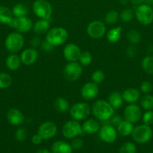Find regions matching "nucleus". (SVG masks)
Instances as JSON below:
<instances>
[{"label":"nucleus","instance_id":"26","mask_svg":"<svg viewBox=\"0 0 153 153\" xmlns=\"http://www.w3.org/2000/svg\"><path fill=\"white\" fill-rule=\"evenodd\" d=\"M14 17L11 10L4 5H0V23L8 25Z\"/></svg>","mask_w":153,"mask_h":153},{"label":"nucleus","instance_id":"20","mask_svg":"<svg viewBox=\"0 0 153 153\" xmlns=\"http://www.w3.org/2000/svg\"><path fill=\"white\" fill-rule=\"evenodd\" d=\"M52 153H72L73 149L70 143L64 140H57L51 146Z\"/></svg>","mask_w":153,"mask_h":153},{"label":"nucleus","instance_id":"42","mask_svg":"<svg viewBox=\"0 0 153 153\" xmlns=\"http://www.w3.org/2000/svg\"><path fill=\"white\" fill-rule=\"evenodd\" d=\"M70 146H71L72 149H75V150H79L83 146V140L81 138H77V137H75L74 138V140H72L71 143H70Z\"/></svg>","mask_w":153,"mask_h":153},{"label":"nucleus","instance_id":"16","mask_svg":"<svg viewBox=\"0 0 153 153\" xmlns=\"http://www.w3.org/2000/svg\"><path fill=\"white\" fill-rule=\"evenodd\" d=\"M81 52H82L77 45L75 43H68L63 49V56L66 61L69 62H76L79 61Z\"/></svg>","mask_w":153,"mask_h":153},{"label":"nucleus","instance_id":"39","mask_svg":"<svg viewBox=\"0 0 153 153\" xmlns=\"http://www.w3.org/2000/svg\"><path fill=\"white\" fill-rule=\"evenodd\" d=\"M27 135H28V131H27L26 128H23V127L18 128L14 134L16 140L20 142L25 141L27 138Z\"/></svg>","mask_w":153,"mask_h":153},{"label":"nucleus","instance_id":"32","mask_svg":"<svg viewBox=\"0 0 153 153\" xmlns=\"http://www.w3.org/2000/svg\"><path fill=\"white\" fill-rule=\"evenodd\" d=\"M128 40L132 45L138 44L141 41V34L135 29L129 31L127 34Z\"/></svg>","mask_w":153,"mask_h":153},{"label":"nucleus","instance_id":"18","mask_svg":"<svg viewBox=\"0 0 153 153\" xmlns=\"http://www.w3.org/2000/svg\"><path fill=\"white\" fill-rule=\"evenodd\" d=\"M24 115L19 109L10 108L7 112V120L12 126H20L24 122Z\"/></svg>","mask_w":153,"mask_h":153},{"label":"nucleus","instance_id":"5","mask_svg":"<svg viewBox=\"0 0 153 153\" xmlns=\"http://www.w3.org/2000/svg\"><path fill=\"white\" fill-rule=\"evenodd\" d=\"M135 16L140 24L148 25L153 22V9L149 5L141 4L135 9Z\"/></svg>","mask_w":153,"mask_h":153},{"label":"nucleus","instance_id":"22","mask_svg":"<svg viewBox=\"0 0 153 153\" xmlns=\"http://www.w3.org/2000/svg\"><path fill=\"white\" fill-rule=\"evenodd\" d=\"M50 22L48 19H40L36 21L32 26V29L34 32L38 35H42L47 33L50 30Z\"/></svg>","mask_w":153,"mask_h":153},{"label":"nucleus","instance_id":"38","mask_svg":"<svg viewBox=\"0 0 153 153\" xmlns=\"http://www.w3.org/2000/svg\"><path fill=\"white\" fill-rule=\"evenodd\" d=\"M136 147L132 142H125L122 145L119 149V153H136Z\"/></svg>","mask_w":153,"mask_h":153},{"label":"nucleus","instance_id":"9","mask_svg":"<svg viewBox=\"0 0 153 153\" xmlns=\"http://www.w3.org/2000/svg\"><path fill=\"white\" fill-rule=\"evenodd\" d=\"M82 73V66L80 63L69 62L63 69V76L67 81L73 82L80 78Z\"/></svg>","mask_w":153,"mask_h":153},{"label":"nucleus","instance_id":"25","mask_svg":"<svg viewBox=\"0 0 153 153\" xmlns=\"http://www.w3.org/2000/svg\"><path fill=\"white\" fill-rule=\"evenodd\" d=\"M134 129L133 123L126 120H123L122 122L117 126V132L121 136L127 137L131 134Z\"/></svg>","mask_w":153,"mask_h":153},{"label":"nucleus","instance_id":"14","mask_svg":"<svg viewBox=\"0 0 153 153\" xmlns=\"http://www.w3.org/2000/svg\"><path fill=\"white\" fill-rule=\"evenodd\" d=\"M100 140L106 143H112L116 140L117 130L111 124H105L99 130Z\"/></svg>","mask_w":153,"mask_h":153},{"label":"nucleus","instance_id":"36","mask_svg":"<svg viewBox=\"0 0 153 153\" xmlns=\"http://www.w3.org/2000/svg\"><path fill=\"white\" fill-rule=\"evenodd\" d=\"M134 16V13L133 10L130 8H124L119 14L120 19L124 22H130L133 19Z\"/></svg>","mask_w":153,"mask_h":153},{"label":"nucleus","instance_id":"8","mask_svg":"<svg viewBox=\"0 0 153 153\" xmlns=\"http://www.w3.org/2000/svg\"><path fill=\"white\" fill-rule=\"evenodd\" d=\"M32 10L38 17L43 19H50L52 13V6L46 0H36L32 4Z\"/></svg>","mask_w":153,"mask_h":153},{"label":"nucleus","instance_id":"45","mask_svg":"<svg viewBox=\"0 0 153 153\" xmlns=\"http://www.w3.org/2000/svg\"><path fill=\"white\" fill-rule=\"evenodd\" d=\"M43 139H42V137H40V135H39L38 134H34V135L32 137V143H34V144L35 145H38V144H40V143H42V141H43Z\"/></svg>","mask_w":153,"mask_h":153},{"label":"nucleus","instance_id":"41","mask_svg":"<svg viewBox=\"0 0 153 153\" xmlns=\"http://www.w3.org/2000/svg\"><path fill=\"white\" fill-rule=\"evenodd\" d=\"M140 90L142 93L146 94H149L152 91V84L149 82V81H143L142 83L140 84Z\"/></svg>","mask_w":153,"mask_h":153},{"label":"nucleus","instance_id":"31","mask_svg":"<svg viewBox=\"0 0 153 153\" xmlns=\"http://www.w3.org/2000/svg\"><path fill=\"white\" fill-rule=\"evenodd\" d=\"M140 105L145 111H153V96L146 94L140 99Z\"/></svg>","mask_w":153,"mask_h":153},{"label":"nucleus","instance_id":"12","mask_svg":"<svg viewBox=\"0 0 153 153\" xmlns=\"http://www.w3.org/2000/svg\"><path fill=\"white\" fill-rule=\"evenodd\" d=\"M57 130L58 128L55 123L46 121L39 126L38 134L42 137L43 140H50L56 134Z\"/></svg>","mask_w":153,"mask_h":153},{"label":"nucleus","instance_id":"50","mask_svg":"<svg viewBox=\"0 0 153 153\" xmlns=\"http://www.w3.org/2000/svg\"><path fill=\"white\" fill-rule=\"evenodd\" d=\"M150 1H153V0H150Z\"/></svg>","mask_w":153,"mask_h":153},{"label":"nucleus","instance_id":"3","mask_svg":"<svg viewBox=\"0 0 153 153\" xmlns=\"http://www.w3.org/2000/svg\"><path fill=\"white\" fill-rule=\"evenodd\" d=\"M25 39L21 33L14 31L11 32L6 37L4 46L6 49L10 53H16L23 47Z\"/></svg>","mask_w":153,"mask_h":153},{"label":"nucleus","instance_id":"30","mask_svg":"<svg viewBox=\"0 0 153 153\" xmlns=\"http://www.w3.org/2000/svg\"><path fill=\"white\" fill-rule=\"evenodd\" d=\"M141 66L146 73L153 75V55H146L141 62Z\"/></svg>","mask_w":153,"mask_h":153},{"label":"nucleus","instance_id":"44","mask_svg":"<svg viewBox=\"0 0 153 153\" xmlns=\"http://www.w3.org/2000/svg\"><path fill=\"white\" fill-rule=\"evenodd\" d=\"M111 120H110V123H111V125L113 126L114 127L115 126H118V125H119L120 123H121L122 122V118L120 116H114V117H112L110 118Z\"/></svg>","mask_w":153,"mask_h":153},{"label":"nucleus","instance_id":"21","mask_svg":"<svg viewBox=\"0 0 153 153\" xmlns=\"http://www.w3.org/2000/svg\"><path fill=\"white\" fill-rule=\"evenodd\" d=\"M82 128L85 133L92 134L99 131L100 128V123L97 120L88 119L83 123Z\"/></svg>","mask_w":153,"mask_h":153},{"label":"nucleus","instance_id":"24","mask_svg":"<svg viewBox=\"0 0 153 153\" xmlns=\"http://www.w3.org/2000/svg\"><path fill=\"white\" fill-rule=\"evenodd\" d=\"M21 64L22 62H21L20 57L16 55V53H11L10 55H9L5 60L6 67L12 71H14V70L19 69Z\"/></svg>","mask_w":153,"mask_h":153},{"label":"nucleus","instance_id":"4","mask_svg":"<svg viewBox=\"0 0 153 153\" xmlns=\"http://www.w3.org/2000/svg\"><path fill=\"white\" fill-rule=\"evenodd\" d=\"M132 138L138 143H146L149 141L153 135V131L151 126L146 124L138 125L134 127L131 133Z\"/></svg>","mask_w":153,"mask_h":153},{"label":"nucleus","instance_id":"7","mask_svg":"<svg viewBox=\"0 0 153 153\" xmlns=\"http://www.w3.org/2000/svg\"><path fill=\"white\" fill-rule=\"evenodd\" d=\"M91 111L90 106L86 102L75 103L69 109L70 117L77 121L86 120L90 115Z\"/></svg>","mask_w":153,"mask_h":153},{"label":"nucleus","instance_id":"10","mask_svg":"<svg viewBox=\"0 0 153 153\" xmlns=\"http://www.w3.org/2000/svg\"><path fill=\"white\" fill-rule=\"evenodd\" d=\"M8 25L14 28L16 31L20 33H26L32 29L33 22L28 16L22 17H14L11 22Z\"/></svg>","mask_w":153,"mask_h":153},{"label":"nucleus","instance_id":"29","mask_svg":"<svg viewBox=\"0 0 153 153\" xmlns=\"http://www.w3.org/2000/svg\"><path fill=\"white\" fill-rule=\"evenodd\" d=\"M54 106L57 111L60 113H65L70 109V104L66 99L63 97H58L55 100Z\"/></svg>","mask_w":153,"mask_h":153},{"label":"nucleus","instance_id":"43","mask_svg":"<svg viewBox=\"0 0 153 153\" xmlns=\"http://www.w3.org/2000/svg\"><path fill=\"white\" fill-rule=\"evenodd\" d=\"M126 54L129 58H134L137 55V49L134 45L129 46L126 49Z\"/></svg>","mask_w":153,"mask_h":153},{"label":"nucleus","instance_id":"33","mask_svg":"<svg viewBox=\"0 0 153 153\" xmlns=\"http://www.w3.org/2000/svg\"><path fill=\"white\" fill-rule=\"evenodd\" d=\"M12 78L6 73H0V89H7L11 85Z\"/></svg>","mask_w":153,"mask_h":153},{"label":"nucleus","instance_id":"1","mask_svg":"<svg viewBox=\"0 0 153 153\" xmlns=\"http://www.w3.org/2000/svg\"><path fill=\"white\" fill-rule=\"evenodd\" d=\"M115 109L104 100H98L94 102L92 107V112L94 117L100 121H106L110 119Z\"/></svg>","mask_w":153,"mask_h":153},{"label":"nucleus","instance_id":"49","mask_svg":"<svg viewBox=\"0 0 153 153\" xmlns=\"http://www.w3.org/2000/svg\"><path fill=\"white\" fill-rule=\"evenodd\" d=\"M37 153H52L51 152H50L48 149H39V150H38Z\"/></svg>","mask_w":153,"mask_h":153},{"label":"nucleus","instance_id":"2","mask_svg":"<svg viewBox=\"0 0 153 153\" xmlns=\"http://www.w3.org/2000/svg\"><path fill=\"white\" fill-rule=\"evenodd\" d=\"M68 38V32L62 27H53L47 31L46 40L53 46L62 45Z\"/></svg>","mask_w":153,"mask_h":153},{"label":"nucleus","instance_id":"6","mask_svg":"<svg viewBox=\"0 0 153 153\" xmlns=\"http://www.w3.org/2000/svg\"><path fill=\"white\" fill-rule=\"evenodd\" d=\"M62 133L65 138L74 139L78 135H82L85 132L82 130V126L79 121L73 120L68 121L63 125Z\"/></svg>","mask_w":153,"mask_h":153},{"label":"nucleus","instance_id":"15","mask_svg":"<svg viewBox=\"0 0 153 153\" xmlns=\"http://www.w3.org/2000/svg\"><path fill=\"white\" fill-rule=\"evenodd\" d=\"M99 94L98 85L93 82L86 83L80 89V95L86 101L94 100Z\"/></svg>","mask_w":153,"mask_h":153},{"label":"nucleus","instance_id":"11","mask_svg":"<svg viewBox=\"0 0 153 153\" xmlns=\"http://www.w3.org/2000/svg\"><path fill=\"white\" fill-rule=\"evenodd\" d=\"M106 25L100 20H94L90 22L86 28V33L91 38L100 39L106 34Z\"/></svg>","mask_w":153,"mask_h":153},{"label":"nucleus","instance_id":"48","mask_svg":"<svg viewBox=\"0 0 153 153\" xmlns=\"http://www.w3.org/2000/svg\"><path fill=\"white\" fill-rule=\"evenodd\" d=\"M130 2L134 4H136V5H139V4H142L146 0H130Z\"/></svg>","mask_w":153,"mask_h":153},{"label":"nucleus","instance_id":"17","mask_svg":"<svg viewBox=\"0 0 153 153\" xmlns=\"http://www.w3.org/2000/svg\"><path fill=\"white\" fill-rule=\"evenodd\" d=\"M20 60L26 66H31L36 62L38 58V52L35 48H28L21 52Z\"/></svg>","mask_w":153,"mask_h":153},{"label":"nucleus","instance_id":"37","mask_svg":"<svg viewBox=\"0 0 153 153\" xmlns=\"http://www.w3.org/2000/svg\"><path fill=\"white\" fill-rule=\"evenodd\" d=\"M91 79L92 82H94L97 85L101 84L105 79V73L101 70H96L92 74Z\"/></svg>","mask_w":153,"mask_h":153},{"label":"nucleus","instance_id":"51","mask_svg":"<svg viewBox=\"0 0 153 153\" xmlns=\"http://www.w3.org/2000/svg\"><path fill=\"white\" fill-rule=\"evenodd\" d=\"M151 153H153V152H151Z\"/></svg>","mask_w":153,"mask_h":153},{"label":"nucleus","instance_id":"34","mask_svg":"<svg viewBox=\"0 0 153 153\" xmlns=\"http://www.w3.org/2000/svg\"><path fill=\"white\" fill-rule=\"evenodd\" d=\"M118 17H119V14H118V13L116 10H110L105 15V22L108 24V25H113V24H115L118 21Z\"/></svg>","mask_w":153,"mask_h":153},{"label":"nucleus","instance_id":"19","mask_svg":"<svg viewBox=\"0 0 153 153\" xmlns=\"http://www.w3.org/2000/svg\"><path fill=\"white\" fill-rule=\"evenodd\" d=\"M124 102L129 104H134L140 98V91L134 88H128L122 94Z\"/></svg>","mask_w":153,"mask_h":153},{"label":"nucleus","instance_id":"28","mask_svg":"<svg viewBox=\"0 0 153 153\" xmlns=\"http://www.w3.org/2000/svg\"><path fill=\"white\" fill-rule=\"evenodd\" d=\"M12 13L14 17L26 16L28 13V8L26 4L23 3H17L12 7Z\"/></svg>","mask_w":153,"mask_h":153},{"label":"nucleus","instance_id":"35","mask_svg":"<svg viewBox=\"0 0 153 153\" xmlns=\"http://www.w3.org/2000/svg\"><path fill=\"white\" fill-rule=\"evenodd\" d=\"M92 61V56L91 53L88 51H84L82 52L80 56L79 61L80 64L82 66V67H86L91 64Z\"/></svg>","mask_w":153,"mask_h":153},{"label":"nucleus","instance_id":"13","mask_svg":"<svg viewBox=\"0 0 153 153\" xmlns=\"http://www.w3.org/2000/svg\"><path fill=\"white\" fill-rule=\"evenodd\" d=\"M142 111L140 106L137 105L130 104L124 110V120L129 121L131 123H136L139 122L140 120L142 118Z\"/></svg>","mask_w":153,"mask_h":153},{"label":"nucleus","instance_id":"47","mask_svg":"<svg viewBox=\"0 0 153 153\" xmlns=\"http://www.w3.org/2000/svg\"><path fill=\"white\" fill-rule=\"evenodd\" d=\"M41 44V42H40V40L38 38V37H33L31 40V45L32 46V48H36L38 46H39Z\"/></svg>","mask_w":153,"mask_h":153},{"label":"nucleus","instance_id":"23","mask_svg":"<svg viewBox=\"0 0 153 153\" xmlns=\"http://www.w3.org/2000/svg\"><path fill=\"white\" fill-rule=\"evenodd\" d=\"M107 102L114 109H118L123 105L124 100L122 94L118 91H113L108 97Z\"/></svg>","mask_w":153,"mask_h":153},{"label":"nucleus","instance_id":"27","mask_svg":"<svg viewBox=\"0 0 153 153\" xmlns=\"http://www.w3.org/2000/svg\"><path fill=\"white\" fill-rule=\"evenodd\" d=\"M122 28L120 26L115 27L110 30L106 34V39L110 43H115L119 40L122 36Z\"/></svg>","mask_w":153,"mask_h":153},{"label":"nucleus","instance_id":"46","mask_svg":"<svg viewBox=\"0 0 153 153\" xmlns=\"http://www.w3.org/2000/svg\"><path fill=\"white\" fill-rule=\"evenodd\" d=\"M40 45H41L42 49H43L44 51H46V52H50V51L52 49V48H53V46L51 45L50 43H48L46 40H45L44 42H42Z\"/></svg>","mask_w":153,"mask_h":153},{"label":"nucleus","instance_id":"40","mask_svg":"<svg viewBox=\"0 0 153 153\" xmlns=\"http://www.w3.org/2000/svg\"><path fill=\"white\" fill-rule=\"evenodd\" d=\"M143 124L151 126L153 125V111H146L142 116Z\"/></svg>","mask_w":153,"mask_h":153}]
</instances>
